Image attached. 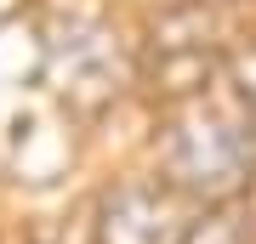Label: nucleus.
<instances>
[{"label":"nucleus","instance_id":"5","mask_svg":"<svg viewBox=\"0 0 256 244\" xmlns=\"http://www.w3.org/2000/svg\"><path fill=\"white\" fill-rule=\"evenodd\" d=\"M245 239H250L245 222H239V210H228V205H210L205 216H194L188 233H182V244H245Z\"/></svg>","mask_w":256,"mask_h":244},{"label":"nucleus","instance_id":"2","mask_svg":"<svg viewBox=\"0 0 256 244\" xmlns=\"http://www.w3.org/2000/svg\"><path fill=\"white\" fill-rule=\"evenodd\" d=\"M228 63V51H222L216 40V23L205 17V6H182L171 11V17L154 23V34H148V74L171 91V97L194 102L205 91V80Z\"/></svg>","mask_w":256,"mask_h":244},{"label":"nucleus","instance_id":"3","mask_svg":"<svg viewBox=\"0 0 256 244\" xmlns=\"http://www.w3.org/2000/svg\"><path fill=\"white\" fill-rule=\"evenodd\" d=\"M46 63H52V80L68 102L80 108H102V102L120 91V57H114V40L102 34L97 23H68L63 34L46 45Z\"/></svg>","mask_w":256,"mask_h":244},{"label":"nucleus","instance_id":"6","mask_svg":"<svg viewBox=\"0 0 256 244\" xmlns=\"http://www.w3.org/2000/svg\"><path fill=\"white\" fill-rule=\"evenodd\" d=\"M222 74H228V91H234V108L256 125V45H245V51H228V63H222Z\"/></svg>","mask_w":256,"mask_h":244},{"label":"nucleus","instance_id":"1","mask_svg":"<svg viewBox=\"0 0 256 244\" xmlns=\"http://www.w3.org/2000/svg\"><path fill=\"white\" fill-rule=\"evenodd\" d=\"M160 165L176 193L205 199V205H228L256 176V125L239 108H216V102L194 97L165 125Z\"/></svg>","mask_w":256,"mask_h":244},{"label":"nucleus","instance_id":"4","mask_svg":"<svg viewBox=\"0 0 256 244\" xmlns=\"http://www.w3.org/2000/svg\"><path fill=\"white\" fill-rule=\"evenodd\" d=\"M182 233L188 216L165 188H148V182H126L97 205V244H182Z\"/></svg>","mask_w":256,"mask_h":244}]
</instances>
